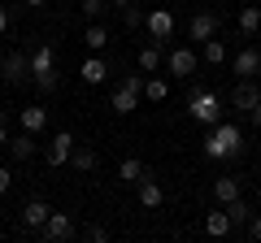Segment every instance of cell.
I'll use <instances>...</instances> for the list:
<instances>
[{
	"mask_svg": "<svg viewBox=\"0 0 261 243\" xmlns=\"http://www.w3.org/2000/svg\"><path fill=\"white\" fill-rule=\"evenodd\" d=\"M240 152H244V131L235 122H214L209 126V139H205V157L226 161V157H240Z\"/></svg>",
	"mask_w": 261,
	"mask_h": 243,
	"instance_id": "6da1fadb",
	"label": "cell"
},
{
	"mask_svg": "<svg viewBox=\"0 0 261 243\" xmlns=\"http://www.w3.org/2000/svg\"><path fill=\"white\" fill-rule=\"evenodd\" d=\"M31 83H35L44 96L57 92V48L53 44L31 48Z\"/></svg>",
	"mask_w": 261,
	"mask_h": 243,
	"instance_id": "7a4b0ae2",
	"label": "cell"
},
{
	"mask_svg": "<svg viewBox=\"0 0 261 243\" xmlns=\"http://www.w3.org/2000/svg\"><path fill=\"white\" fill-rule=\"evenodd\" d=\"M144 78H148L144 70H140V74H126V78H122L118 87H113V100H109V109H113V113H122V117H130V113L140 109V96H144Z\"/></svg>",
	"mask_w": 261,
	"mask_h": 243,
	"instance_id": "3957f363",
	"label": "cell"
},
{
	"mask_svg": "<svg viewBox=\"0 0 261 243\" xmlns=\"http://www.w3.org/2000/svg\"><path fill=\"white\" fill-rule=\"evenodd\" d=\"M187 113H192V122H200V126H214V122H222V100H218L214 92H192Z\"/></svg>",
	"mask_w": 261,
	"mask_h": 243,
	"instance_id": "277c9868",
	"label": "cell"
},
{
	"mask_svg": "<svg viewBox=\"0 0 261 243\" xmlns=\"http://www.w3.org/2000/svg\"><path fill=\"white\" fill-rule=\"evenodd\" d=\"M0 78L9 87H22L31 78V52H5V61H0Z\"/></svg>",
	"mask_w": 261,
	"mask_h": 243,
	"instance_id": "5b68a950",
	"label": "cell"
},
{
	"mask_svg": "<svg viewBox=\"0 0 261 243\" xmlns=\"http://www.w3.org/2000/svg\"><path fill=\"white\" fill-rule=\"evenodd\" d=\"M74 143H79V139H74L70 131H57L53 139H48V148H44V161H48L53 169L70 165V157H74Z\"/></svg>",
	"mask_w": 261,
	"mask_h": 243,
	"instance_id": "8992f818",
	"label": "cell"
},
{
	"mask_svg": "<svg viewBox=\"0 0 261 243\" xmlns=\"http://www.w3.org/2000/svg\"><path fill=\"white\" fill-rule=\"evenodd\" d=\"M144 26H148V39H157V44L166 48V39H174V13L170 9H152L148 18H144Z\"/></svg>",
	"mask_w": 261,
	"mask_h": 243,
	"instance_id": "52a82bcc",
	"label": "cell"
},
{
	"mask_svg": "<svg viewBox=\"0 0 261 243\" xmlns=\"http://www.w3.org/2000/svg\"><path fill=\"white\" fill-rule=\"evenodd\" d=\"M196 66H200V56H196L192 48H170L166 70H170L174 78H192V74H196Z\"/></svg>",
	"mask_w": 261,
	"mask_h": 243,
	"instance_id": "ba28073f",
	"label": "cell"
},
{
	"mask_svg": "<svg viewBox=\"0 0 261 243\" xmlns=\"http://www.w3.org/2000/svg\"><path fill=\"white\" fill-rule=\"evenodd\" d=\"M48 213H53L48 200H27V204H22V230L39 234V230H44V222H48Z\"/></svg>",
	"mask_w": 261,
	"mask_h": 243,
	"instance_id": "9c48e42d",
	"label": "cell"
},
{
	"mask_svg": "<svg viewBox=\"0 0 261 243\" xmlns=\"http://www.w3.org/2000/svg\"><path fill=\"white\" fill-rule=\"evenodd\" d=\"M135 196H140L144 208H161V204H166V187H161L152 174H144L140 183H135Z\"/></svg>",
	"mask_w": 261,
	"mask_h": 243,
	"instance_id": "30bf717a",
	"label": "cell"
},
{
	"mask_svg": "<svg viewBox=\"0 0 261 243\" xmlns=\"http://www.w3.org/2000/svg\"><path fill=\"white\" fill-rule=\"evenodd\" d=\"M261 100V87H257V78H240L235 83V96H231V104H235V113H252V104Z\"/></svg>",
	"mask_w": 261,
	"mask_h": 243,
	"instance_id": "8fae6325",
	"label": "cell"
},
{
	"mask_svg": "<svg viewBox=\"0 0 261 243\" xmlns=\"http://www.w3.org/2000/svg\"><path fill=\"white\" fill-rule=\"evenodd\" d=\"M79 78H83L87 87H100L105 78H109V61H105L100 52H92V56L83 61V66H79Z\"/></svg>",
	"mask_w": 261,
	"mask_h": 243,
	"instance_id": "7c38bea8",
	"label": "cell"
},
{
	"mask_svg": "<svg viewBox=\"0 0 261 243\" xmlns=\"http://www.w3.org/2000/svg\"><path fill=\"white\" fill-rule=\"evenodd\" d=\"M70 234H74V222H70V213H48V222H44V230H39V239H70Z\"/></svg>",
	"mask_w": 261,
	"mask_h": 243,
	"instance_id": "4fadbf2b",
	"label": "cell"
},
{
	"mask_svg": "<svg viewBox=\"0 0 261 243\" xmlns=\"http://www.w3.org/2000/svg\"><path fill=\"white\" fill-rule=\"evenodd\" d=\"M18 122H22V131L44 135V131H48V109H44V104H27V109L18 113Z\"/></svg>",
	"mask_w": 261,
	"mask_h": 243,
	"instance_id": "5bb4252c",
	"label": "cell"
},
{
	"mask_svg": "<svg viewBox=\"0 0 261 243\" xmlns=\"http://www.w3.org/2000/svg\"><path fill=\"white\" fill-rule=\"evenodd\" d=\"M235 74H240V78H257L261 74V48H244V52H235Z\"/></svg>",
	"mask_w": 261,
	"mask_h": 243,
	"instance_id": "9a60e30c",
	"label": "cell"
},
{
	"mask_svg": "<svg viewBox=\"0 0 261 243\" xmlns=\"http://www.w3.org/2000/svg\"><path fill=\"white\" fill-rule=\"evenodd\" d=\"M187 35L200 39V44H205V39H214V35H218V18H214V13H196V18L187 22Z\"/></svg>",
	"mask_w": 261,
	"mask_h": 243,
	"instance_id": "2e32d148",
	"label": "cell"
},
{
	"mask_svg": "<svg viewBox=\"0 0 261 243\" xmlns=\"http://www.w3.org/2000/svg\"><path fill=\"white\" fill-rule=\"evenodd\" d=\"M9 152H13V161H31L39 152V143H35V135H31V131H22V135H13V139H9Z\"/></svg>",
	"mask_w": 261,
	"mask_h": 243,
	"instance_id": "e0dca14e",
	"label": "cell"
},
{
	"mask_svg": "<svg viewBox=\"0 0 261 243\" xmlns=\"http://www.w3.org/2000/svg\"><path fill=\"white\" fill-rule=\"evenodd\" d=\"M231 213L226 208H214V213H205V234H214V239H222V234H231Z\"/></svg>",
	"mask_w": 261,
	"mask_h": 243,
	"instance_id": "ac0fdd59",
	"label": "cell"
},
{
	"mask_svg": "<svg viewBox=\"0 0 261 243\" xmlns=\"http://www.w3.org/2000/svg\"><path fill=\"white\" fill-rule=\"evenodd\" d=\"M161 52H166V48H161L157 39L140 48V56H135V61H140V70H144V74H157V70H161Z\"/></svg>",
	"mask_w": 261,
	"mask_h": 243,
	"instance_id": "d6986e66",
	"label": "cell"
},
{
	"mask_svg": "<svg viewBox=\"0 0 261 243\" xmlns=\"http://www.w3.org/2000/svg\"><path fill=\"white\" fill-rule=\"evenodd\" d=\"M214 196L222 200V204L240 200V178H231V174H218V178H214Z\"/></svg>",
	"mask_w": 261,
	"mask_h": 243,
	"instance_id": "ffe728a7",
	"label": "cell"
},
{
	"mask_svg": "<svg viewBox=\"0 0 261 243\" xmlns=\"http://www.w3.org/2000/svg\"><path fill=\"white\" fill-rule=\"evenodd\" d=\"M83 44H87V52H105V48H109V31H105L100 22H87Z\"/></svg>",
	"mask_w": 261,
	"mask_h": 243,
	"instance_id": "44dd1931",
	"label": "cell"
},
{
	"mask_svg": "<svg viewBox=\"0 0 261 243\" xmlns=\"http://www.w3.org/2000/svg\"><path fill=\"white\" fill-rule=\"evenodd\" d=\"M261 31V5H244L240 9V35H257Z\"/></svg>",
	"mask_w": 261,
	"mask_h": 243,
	"instance_id": "7402d4cb",
	"label": "cell"
},
{
	"mask_svg": "<svg viewBox=\"0 0 261 243\" xmlns=\"http://www.w3.org/2000/svg\"><path fill=\"white\" fill-rule=\"evenodd\" d=\"M144 174H148V169H144V161H135V157H126V161L118 165V178L126 183V187H135V183H140Z\"/></svg>",
	"mask_w": 261,
	"mask_h": 243,
	"instance_id": "603a6c76",
	"label": "cell"
},
{
	"mask_svg": "<svg viewBox=\"0 0 261 243\" xmlns=\"http://www.w3.org/2000/svg\"><path fill=\"white\" fill-rule=\"evenodd\" d=\"M144 96H148L152 104H161L170 96V83H166V78H157V74H148V78H144Z\"/></svg>",
	"mask_w": 261,
	"mask_h": 243,
	"instance_id": "cb8c5ba5",
	"label": "cell"
},
{
	"mask_svg": "<svg viewBox=\"0 0 261 243\" xmlns=\"http://www.w3.org/2000/svg\"><path fill=\"white\" fill-rule=\"evenodd\" d=\"M96 161H100V157H96L92 148H83V143H74V157H70V165H74V169H83V174H87V169H96Z\"/></svg>",
	"mask_w": 261,
	"mask_h": 243,
	"instance_id": "d4e9b609",
	"label": "cell"
},
{
	"mask_svg": "<svg viewBox=\"0 0 261 243\" xmlns=\"http://www.w3.org/2000/svg\"><path fill=\"white\" fill-rule=\"evenodd\" d=\"M226 213H231V226H248V217H252V208L244 204V196L240 200H231V204H222Z\"/></svg>",
	"mask_w": 261,
	"mask_h": 243,
	"instance_id": "484cf974",
	"label": "cell"
},
{
	"mask_svg": "<svg viewBox=\"0 0 261 243\" xmlns=\"http://www.w3.org/2000/svg\"><path fill=\"white\" fill-rule=\"evenodd\" d=\"M205 61H209V66H222V61H226V44H222V39H205Z\"/></svg>",
	"mask_w": 261,
	"mask_h": 243,
	"instance_id": "4316f807",
	"label": "cell"
},
{
	"mask_svg": "<svg viewBox=\"0 0 261 243\" xmlns=\"http://www.w3.org/2000/svg\"><path fill=\"white\" fill-rule=\"evenodd\" d=\"M79 9H83V18H87V22H100L109 5H105V0H79Z\"/></svg>",
	"mask_w": 261,
	"mask_h": 243,
	"instance_id": "83f0119b",
	"label": "cell"
},
{
	"mask_svg": "<svg viewBox=\"0 0 261 243\" xmlns=\"http://www.w3.org/2000/svg\"><path fill=\"white\" fill-rule=\"evenodd\" d=\"M144 18H148V13H140L135 5H126V9H122V22H126L130 31H135V26H144Z\"/></svg>",
	"mask_w": 261,
	"mask_h": 243,
	"instance_id": "f1b7e54d",
	"label": "cell"
},
{
	"mask_svg": "<svg viewBox=\"0 0 261 243\" xmlns=\"http://www.w3.org/2000/svg\"><path fill=\"white\" fill-rule=\"evenodd\" d=\"M83 239H92V243H105V239H109V230H105V226H87V230H83Z\"/></svg>",
	"mask_w": 261,
	"mask_h": 243,
	"instance_id": "f546056e",
	"label": "cell"
},
{
	"mask_svg": "<svg viewBox=\"0 0 261 243\" xmlns=\"http://www.w3.org/2000/svg\"><path fill=\"white\" fill-rule=\"evenodd\" d=\"M9 187H13V169H9V165H0V196H5Z\"/></svg>",
	"mask_w": 261,
	"mask_h": 243,
	"instance_id": "4dcf8cb0",
	"label": "cell"
},
{
	"mask_svg": "<svg viewBox=\"0 0 261 243\" xmlns=\"http://www.w3.org/2000/svg\"><path fill=\"white\" fill-rule=\"evenodd\" d=\"M248 239H257V243H261V213H252V217H248Z\"/></svg>",
	"mask_w": 261,
	"mask_h": 243,
	"instance_id": "1f68e13d",
	"label": "cell"
},
{
	"mask_svg": "<svg viewBox=\"0 0 261 243\" xmlns=\"http://www.w3.org/2000/svg\"><path fill=\"white\" fill-rule=\"evenodd\" d=\"M248 122H252V126H257V131H261V100L252 104V113H248Z\"/></svg>",
	"mask_w": 261,
	"mask_h": 243,
	"instance_id": "d6a6232c",
	"label": "cell"
},
{
	"mask_svg": "<svg viewBox=\"0 0 261 243\" xmlns=\"http://www.w3.org/2000/svg\"><path fill=\"white\" fill-rule=\"evenodd\" d=\"M9 22H13V18H9V9H5V5H0V35H5V31H9Z\"/></svg>",
	"mask_w": 261,
	"mask_h": 243,
	"instance_id": "836d02e7",
	"label": "cell"
},
{
	"mask_svg": "<svg viewBox=\"0 0 261 243\" xmlns=\"http://www.w3.org/2000/svg\"><path fill=\"white\" fill-rule=\"evenodd\" d=\"M0 148H9V131L5 126H0Z\"/></svg>",
	"mask_w": 261,
	"mask_h": 243,
	"instance_id": "e575fe53",
	"label": "cell"
},
{
	"mask_svg": "<svg viewBox=\"0 0 261 243\" xmlns=\"http://www.w3.org/2000/svg\"><path fill=\"white\" fill-rule=\"evenodd\" d=\"M109 5H118V9H126V5H130V0H109Z\"/></svg>",
	"mask_w": 261,
	"mask_h": 243,
	"instance_id": "d590c367",
	"label": "cell"
},
{
	"mask_svg": "<svg viewBox=\"0 0 261 243\" xmlns=\"http://www.w3.org/2000/svg\"><path fill=\"white\" fill-rule=\"evenodd\" d=\"M22 5H44V0H22Z\"/></svg>",
	"mask_w": 261,
	"mask_h": 243,
	"instance_id": "8d00e7d4",
	"label": "cell"
},
{
	"mask_svg": "<svg viewBox=\"0 0 261 243\" xmlns=\"http://www.w3.org/2000/svg\"><path fill=\"white\" fill-rule=\"evenodd\" d=\"M0 126H5V109H0Z\"/></svg>",
	"mask_w": 261,
	"mask_h": 243,
	"instance_id": "74e56055",
	"label": "cell"
}]
</instances>
